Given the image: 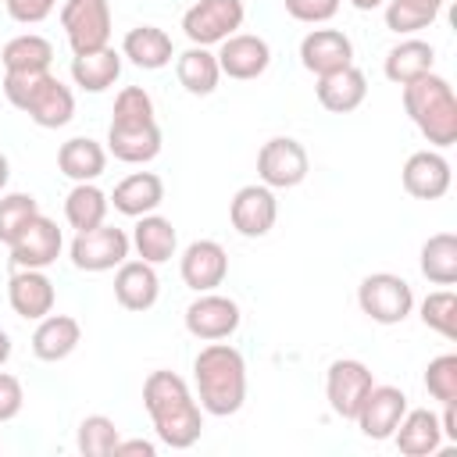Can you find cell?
I'll return each mask as SVG.
<instances>
[{
	"instance_id": "obj_1",
	"label": "cell",
	"mask_w": 457,
	"mask_h": 457,
	"mask_svg": "<svg viewBox=\"0 0 457 457\" xmlns=\"http://www.w3.org/2000/svg\"><path fill=\"white\" fill-rule=\"evenodd\" d=\"M143 403L157 425V436L168 446L182 450V446H193L200 439V432H204L200 407L193 403L186 382L175 371H168V368L150 371L143 382Z\"/></svg>"
},
{
	"instance_id": "obj_2",
	"label": "cell",
	"mask_w": 457,
	"mask_h": 457,
	"mask_svg": "<svg viewBox=\"0 0 457 457\" xmlns=\"http://www.w3.org/2000/svg\"><path fill=\"white\" fill-rule=\"evenodd\" d=\"M200 403L211 414H236L246 396V364L243 353L228 343H211L193 361Z\"/></svg>"
},
{
	"instance_id": "obj_3",
	"label": "cell",
	"mask_w": 457,
	"mask_h": 457,
	"mask_svg": "<svg viewBox=\"0 0 457 457\" xmlns=\"http://www.w3.org/2000/svg\"><path fill=\"white\" fill-rule=\"evenodd\" d=\"M403 107L428 143L450 146L457 139V96L443 75L428 71V75L407 82L403 86Z\"/></svg>"
},
{
	"instance_id": "obj_4",
	"label": "cell",
	"mask_w": 457,
	"mask_h": 457,
	"mask_svg": "<svg viewBox=\"0 0 457 457\" xmlns=\"http://www.w3.org/2000/svg\"><path fill=\"white\" fill-rule=\"evenodd\" d=\"M357 303H361V311H364L371 321L396 325V321H403V318L411 314L414 293H411V286H407L400 275L375 271V275H368V278L357 286Z\"/></svg>"
},
{
	"instance_id": "obj_5",
	"label": "cell",
	"mask_w": 457,
	"mask_h": 457,
	"mask_svg": "<svg viewBox=\"0 0 457 457\" xmlns=\"http://www.w3.org/2000/svg\"><path fill=\"white\" fill-rule=\"evenodd\" d=\"M61 25H64L75 54L100 50L111 39V7H107V0H64Z\"/></svg>"
},
{
	"instance_id": "obj_6",
	"label": "cell",
	"mask_w": 457,
	"mask_h": 457,
	"mask_svg": "<svg viewBox=\"0 0 457 457\" xmlns=\"http://www.w3.org/2000/svg\"><path fill=\"white\" fill-rule=\"evenodd\" d=\"M243 25V0H196L182 14V29L193 43L207 46L218 39H228Z\"/></svg>"
},
{
	"instance_id": "obj_7",
	"label": "cell",
	"mask_w": 457,
	"mask_h": 457,
	"mask_svg": "<svg viewBox=\"0 0 457 457\" xmlns=\"http://www.w3.org/2000/svg\"><path fill=\"white\" fill-rule=\"evenodd\" d=\"M129 257V236L114 225H96L75 236L71 243V261L82 271H107Z\"/></svg>"
},
{
	"instance_id": "obj_8",
	"label": "cell",
	"mask_w": 457,
	"mask_h": 457,
	"mask_svg": "<svg viewBox=\"0 0 457 457\" xmlns=\"http://www.w3.org/2000/svg\"><path fill=\"white\" fill-rule=\"evenodd\" d=\"M371 386H375V382H371V371H368L361 361L339 357V361L328 364L325 393H328V403H332V411H336L339 418H350V421H353Z\"/></svg>"
},
{
	"instance_id": "obj_9",
	"label": "cell",
	"mask_w": 457,
	"mask_h": 457,
	"mask_svg": "<svg viewBox=\"0 0 457 457\" xmlns=\"http://www.w3.org/2000/svg\"><path fill=\"white\" fill-rule=\"evenodd\" d=\"M257 175L264 179V186L289 189L307 175V150L289 136H275L257 154Z\"/></svg>"
},
{
	"instance_id": "obj_10",
	"label": "cell",
	"mask_w": 457,
	"mask_h": 457,
	"mask_svg": "<svg viewBox=\"0 0 457 457\" xmlns=\"http://www.w3.org/2000/svg\"><path fill=\"white\" fill-rule=\"evenodd\" d=\"M186 328L196 339H225L239 328V303L218 293H204L186 307Z\"/></svg>"
},
{
	"instance_id": "obj_11",
	"label": "cell",
	"mask_w": 457,
	"mask_h": 457,
	"mask_svg": "<svg viewBox=\"0 0 457 457\" xmlns=\"http://www.w3.org/2000/svg\"><path fill=\"white\" fill-rule=\"evenodd\" d=\"M403 414H407L403 389H396V386H371L353 421L361 425V432L368 439H386V436H393V428L400 425Z\"/></svg>"
},
{
	"instance_id": "obj_12",
	"label": "cell",
	"mask_w": 457,
	"mask_h": 457,
	"mask_svg": "<svg viewBox=\"0 0 457 457\" xmlns=\"http://www.w3.org/2000/svg\"><path fill=\"white\" fill-rule=\"evenodd\" d=\"M57 253H61V228L46 214H36L11 243V261L18 268H46L50 261H57Z\"/></svg>"
},
{
	"instance_id": "obj_13",
	"label": "cell",
	"mask_w": 457,
	"mask_h": 457,
	"mask_svg": "<svg viewBox=\"0 0 457 457\" xmlns=\"http://www.w3.org/2000/svg\"><path fill=\"white\" fill-rule=\"evenodd\" d=\"M300 61L314 75H328L336 68L353 64V43L339 29H314L300 43Z\"/></svg>"
},
{
	"instance_id": "obj_14",
	"label": "cell",
	"mask_w": 457,
	"mask_h": 457,
	"mask_svg": "<svg viewBox=\"0 0 457 457\" xmlns=\"http://www.w3.org/2000/svg\"><path fill=\"white\" fill-rule=\"evenodd\" d=\"M275 214H278V207H275V193L268 186H243L228 207V218H232L236 232H243V236H264L275 225Z\"/></svg>"
},
{
	"instance_id": "obj_15",
	"label": "cell",
	"mask_w": 457,
	"mask_h": 457,
	"mask_svg": "<svg viewBox=\"0 0 457 457\" xmlns=\"http://www.w3.org/2000/svg\"><path fill=\"white\" fill-rule=\"evenodd\" d=\"M403 189L418 200H436L450 189V164L436 150H418L403 164Z\"/></svg>"
},
{
	"instance_id": "obj_16",
	"label": "cell",
	"mask_w": 457,
	"mask_h": 457,
	"mask_svg": "<svg viewBox=\"0 0 457 457\" xmlns=\"http://www.w3.org/2000/svg\"><path fill=\"white\" fill-rule=\"evenodd\" d=\"M225 271H228V257L214 239H196V243L186 246V253H182V282L193 286L196 293H207V289L221 286Z\"/></svg>"
},
{
	"instance_id": "obj_17",
	"label": "cell",
	"mask_w": 457,
	"mask_h": 457,
	"mask_svg": "<svg viewBox=\"0 0 457 457\" xmlns=\"http://www.w3.org/2000/svg\"><path fill=\"white\" fill-rule=\"evenodd\" d=\"M271 61V50L261 36H250V32H239V36H228L221 54H218V68L228 75V79H257Z\"/></svg>"
},
{
	"instance_id": "obj_18",
	"label": "cell",
	"mask_w": 457,
	"mask_h": 457,
	"mask_svg": "<svg viewBox=\"0 0 457 457\" xmlns=\"http://www.w3.org/2000/svg\"><path fill=\"white\" fill-rule=\"evenodd\" d=\"M314 93H318V104H321L325 111L346 114V111H353V107L364 100L368 79H364L361 68L346 64V68H336V71H328V75H318Z\"/></svg>"
},
{
	"instance_id": "obj_19",
	"label": "cell",
	"mask_w": 457,
	"mask_h": 457,
	"mask_svg": "<svg viewBox=\"0 0 457 457\" xmlns=\"http://www.w3.org/2000/svg\"><path fill=\"white\" fill-rule=\"evenodd\" d=\"M11 307L21 318H46L54 311V282L39 268H21L11 275Z\"/></svg>"
},
{
	"instance_id": "obj_20",
	"label": "cell",
	"mask_w": 457,
	"mask_h": 457,
	"mask_svg": "<svg viewBox=\"0 0 457 457\" xmlns=\"http://www.w3.org/2000/svg\"><path fill=\"white\" fill-rule=\"evenodd\" d=\"M114 300L125 311H146L157 300V271L150 261H121L114 275Z\"/></svg>"
},
{
	"instance_id": "obj_21",
	"label": "cell",
	"mask_w": 457,
	"mask_h": 457,
	"mask_svg": "<svg viewBox=\"0 0 457 457\" xmlns=\"http://www.w3.org/2000/svg\"><path fill=\"white\" fill-rule=\"evenodd\" d=\"M107 146H111V154L118 161L143 164V161L157 157L161 129H157V121H146V125H111L107 129Z\"/></svg>"
},
{
	"instance_id": "obj_22",
	"label": "cell",
	"mask_w": 457,
	"mask_h": 457,
	"mask_svg": "<svg viewBox=\"0 0 457 457\" xmlns=\"http://www.w3.org/2000/svg\"><path fill=\"white\" fill-rule=\"evenodd\" d=\"M79 339H82V325L71 314H46L32 332V350L39 361H61L79 346Z\"/></svg>"
},
{
	"instance_id": "obj_23",
	"label": "cell",
	"mask_w": 457,
	"mask_h": 457,
	"mask_svg": "<svg viewBox=\"0 0 457 457\" xmlns=\"http://www.w3.org/2000/svg\"><path fill=\"white\" fill-rule=\"evenodd\" d=\"M436 64V50L425 39H403L386 54V79L396 86H407L421 75H428Z\"/></svg>"
},
{
	"instance_id": "obj_24",
	"label": "cell",
	"mask_w": 457,
	"mask_h": 457,
	"mask_svg": "<svg viewBox=\"0 0 457 457\" xmlns=\"http://www.w3.org/2000/svg\"><path fill=\"white\" fill-rule=\"evenodd\" d=\"M161 200H164V182L154 171H136V175H129L114 186V207L129 218L150 214Z\"/></svg>"
},
{
	"instance_id": "obj_25",
	"label": "cell",
	"mask_w": 457,
	"mask_h": 457,
	"mask_svg": "<svg viewBox=\"0 0 457 457\" xmlns=\"http://www.w3.org/2000/svg\"><path fill=\"white\" fill-rule=\"evenodd\" d=\"M393 432H396L400 453H407V457L436 453V450H439V439H443L439 418H436L432 411H411V414H403Z\"/></svg>"
},
{
	"instance_id": "obj_26",
	"label": "cell",
	"mask_w": 457,
	"mask_h": 457,
	"mask_svg": "<svg viewBox=\"0 0 457 457\" xmlns=\"http://www.w3.org/2000/svg\"><path fill=\"white\" fill-rule=\"evenodd\" d=\"M118 75H121V57L111 46H100V50H89V54H75V61H71L75 86H82L89 93H100V89L114 86Z\"/></svg>"
},
{
	"instance_id": "obj_27",
	"label": "cell",
	"mask_w": 457,
	"mask_h": 457,
	"mask_svg": "<svg viewBox=\"0 0 457 457\" xmlns=\"http://www.w3.org/2000/svg\"><path fill=\"white\" fill-rule=\"evenodd\" d=\"M104 164H107V154H104V146H100L96 139H89V136H75V139L61 143V150H57V168H61L68 179H75V182L96 179V175L104 171Z\"/></svg>"
},
{
	"instance_id": "obj_28",
	"label": "cell",
	"mask_w": 457,
	"mask_h": 457,
	"mask_svg": "<svg viewBox=\"0 0 457 457\" xmlns=\"http://www.w3.org/2000/svg\"><path fill=\"white\" fill-rule=\"evenodd\" d=\"M125 57H132L139 68H164L171 61V39L164 29L157 25H136L129 29L125 43H121Z\"/></svg>"
},
{
	"instance_id": "obj_29",
	"label": "cell",
	"mask_w": 457,
	"mask_h": 457,
	"mask_svg": "<svg viewBox=\"0 0 457 457\" xmlns=\"http://www.w3.org/2000/svg\"><path fill=\"white\" fill-rule=\"evenodd\" d=\"M421 275L436 286H453L457 282V236L453 232H436L421 246Z\"/></svg>"
},
{
	"instance_id": "obj_30",
	"label": "cell",
	"mask_w": 457,
	"mask_h": 457,
	"mask_svg": "<svg viewBox=\"0 0 457 457\" xmlns=\"http://www.w3.org/2000/svg\"><path fill=\"white\" fill-rule=\"evenodd\" d=\"M4 71H50V61H54V46L50 39L36 36V32H25V36H14L4 54Z\"/></svg>"
},
{
	"instance_id": "obj_31",
	"label": "cell",
	"mask_w": 457,
	"mask_h": 457,
	"mask_svg": "<svg viewBox=\"0 0 457 457\" xmlns=\"http://www.w3.org/2000/svg\"><path fill=\"white\" fill-rule=\"evenodd\" d=\"M25 114H29L36 125H43V129H61V125H68L71 114H75V96H71V89H68L64 82L50 79Z\"/></svg>"
},
{
	"instance_id": "obj_32",
	"label": "cell",
	"mask_w": 457,
	"mask_h": 457,
	"mask_svg": "<svg viewBox=\"0 0 457 457\" xmlns=\"http://www.w3.org/2000/svg\"><path fill=\"white\" fill-rule=\"evenodd\" d=\"M132 239H136L139 257L150 261V264H161V261H168L175 253V228L161 214H139V225H136Z\"/></svg>"
},
{
	"instance_id": "obj_33",
	"label": "cell",
	"mask_w": 457,
	"mask_h": 457,
	"mask_svg": "<svg viewBox=\"0 0 457 457\" xmlns=\"http://www.w3.org/2000/svg\"><path fill=\"white\" fill-rule=\"evenodd\" d=\"M175 71H179V82H182L189 93H196V96H207V93H214V86H218V75H221V68H218V57H214V54H207L204 46H193V50L179 54V64H175Z\"/></svg>"
},
{
	"instance_id": "obj_34",
	"label": "cell",
	"mask_w": 457,
	"mask_h": 457,
	"mask_svg": "<svg viewBox=\"0 0 457 457\" xmlns=\"http://www.w3.org/2000/svg\"><path fill=\"white\" fill-rule=\"evenodd\" d=\"M104 214H107V196H104L93 182H79V186L68 193V200H64V218H68L71 228H79V232L104 225Z\"/></svg>"
},
{
	"instance_id": "obj_35",
	"label": "cell",
	"mask_w": 457,
	"mask_h": 457,
	"mask_svg": "<svg viewBox=\"0 0 457 457\" xmlns=\"http://www.w3.org/2000/svg\"><path fill=\"white\" fill-rule=\"evenodd\" d=\"M36 214H39L36 196H29V193H7V196H0V243L11 246Z\"/></svg>"
},
{
	"instance_id": "obj_36",
	"label": "cell",
	"mask_w": 457,
	"mask_h": 457,
	"mask_svg": "<svg viewBox=\"0 0 457 457\" xmlns=\"http://www.w3.org/2000/svg\"><path fill=\"white\" fill-rule=\"evenodd\" d=\"M118 425L104 414H89L82 425H79V450L86 457H111L114 446H118Z\"/></svg>"
},
{
	"instance_id": "obj_37",
	"label": "cell",
	"mask_w": 457,
	"mask_h": 457,
	"mask_svg": "<svg viewBox=\"0 0 457 457\" xmlns=\"http://www.w3.org/2000/svg\"><path fill=\"white\" fill-rule=\"evenodd\" d=\"M421 321L446 339H457V296L450 289H436L421 300Z\"/></svg>"
},
{
	"instance_id": "obj_38",
	"label": "cell",
	"mask_w": 457,
	"mask_h": 457,
	"mask_svg": "<svg viewBox=\"0 0 457 457\" xmlns=\"http://www.w3.org/2000/svg\"><path fill=\"white\" fill-rule=\"evenodd\" d=\"M154 121V100L143 86H125L114 96V118L111 125H146Z\"/></svg>"
},
{
	"instance_id": "obj_39",
	"label": "cell",
	"mask_w": 457,
	"mask_h": 457,
	"mask_svg": "<svg viewBox=\"0 0 457 457\" xmlns=\"http://www.w3.org/2000/svg\"><path fill=\"white\" fill-rule=\"evenodd\" d=\"M425 389L439 403H453L457 400V353H439V357L428 361V368H425Z\"/></svg>"
},
{
	"instance_id": "obj_40",
	"label": "cell",
	"mask_w": 457,
	"mask_h": 457,
	"mask_svg": "<svg viewBox=\"0 0 457 457\" xmlns=\"http://www.w3.org/2000/svg\"><path fill=\"white\" fill-rule=\"evenodd\" d=\"M50 79H54L50 71H7V75H4V93H7V100H11L18 111H29L32 100L43 93V86H46Z\"/></svg>"
},
{
	"instance_id": "obj_41",
	"label": "cell",
	"mask_w": 457,
	"mask_h": 457,
	"mask_svg": "<svg viewBox=\"0 0 457 457\" xmlns=\"http://www.w3.org/2000/svg\"><path fill=\"white\" fill-rule=\"evenodd\" d=\"M432 21H436V14H432V11H421V7H414V4L389 0V7H386V25H389L393 32H418V29H425V25H432Z\"/></svg>"
},
{
	"instance_id": "obj_42",
	"label": "cell",
	"mask_w": 457,
	"mask_h": 457,
	"mask_svg": "<svg viewBox=\"0 0 457 457\" xmlns=\"http://www.w3.org/2000/svg\"><path fill=\"white\" fill-rule=\"evenodd\" d=\"M286 11L296 21H328L339 11V0H286Z\"/></svg>"
},
{
	"instance_id": "obj_43",
	"label": "cell",
	"mask_w": 457,
	"mask_h": 457,
	"mask_svg": "<svg viewBox=\"0 0 457 457\" xmlns=\"http://www.w3.org/2000/svg\"><path fill=\"white\" fill-rule=\"evenodd\" d=\"M21 382L14 378V375H7V371H0V421H7V418H14L18 411H21Z\"/></svg>"
},
{
	"instance_id": "obj_44",
	"label": "cell",
	"mask_w": 457,
	"mask_h": 457,
	"mask_svg": "<svg viewBox=\"0 0 457 457\" xmlns=\"http://www.w3.org/2000/svg\"><path fill=\"white\" fill-rule=\"evenodd\" d=\"M54 4L57 0H7V11H11V18L14 21H43L50 11H54Z\"/></svg>"
},
{
	"instance_id": "obj_45",
	"label": "cell",
	"mask_w": 457,
	"mask_h": 457,
	"mask_svg": "<svg viewBox=\"0 0 457 457\" xmlns=\"http://www.w3.org/2000/svg\"><path fill=\"white\" fill-rule=\"evenodd\" d=\"M157 450H154V443H146V439H129V443H121L118 439V446H114V457H154Z\"/></svg>"
},
{
	"instance_id": "obj_46",
	"label": "cell",
	"mask_w": 457,
	"mask_h": 457,
	"mask_svg": "<svg viewBox=\"0 0 457 457\" xmlns=\"http://www.w3.org/2000/svg\"><path fill=\"white\" fill-rule=\"evenodd\" d=\"M446 411H443V418H439V428H443V436L446 439H457V400L453 403H443Z\"/></svg>"
},
{
	"instance_id": "obj_47",
	"label": "cell",
	"mask_w": 457,
	"mask_h": 457,
	"mask_svg": "<svg viewBox=\"0 0 457 457\" xmlns=\"http://www.w3.org/2000/svg\"><path fill=\"white\" fill-rule=\"evenodd\" d=\"M400 4H414V7L432 11V14H439V7H443V0H400Z\"/></svg>"
},
{
	"instance_id": "obj_48",
	"label": "cell",
	"mask_w": 457,
	"mask_h": 457,
	"mask_svg": "<svg viewBox=\"0 0 457 457\" xmlns=\"http://www.w3.org/2000/svg\"><path fill=\"white\" fill-rule=\"evenodd\" d=\"M7 357H11V336H7L4 328H0V364H4Z\"/></svg>"
},
{
	"instance_id": "obj_49",
	"label": "cell",
	"mask_w": 457,
	"mask_h": 457,
	"mask_svg": "<svg viewBox=\"0 0 457 457\" xmlns=\"http://www.w3.org/2000/svg\"><path fill=\"white\" fill-rule=\"evenodd\" d=\"M350 4H353L357 11H371V7H378L382 0H350Z\"/></svg>"
},
{
	"instance_id": "obj_50",
	"label": "cell",
	"mask_w": 457,
	"mask_h": 457,
	"mask_svg": "<svg viewBox=\"0 0 457 457\" xmlns=\"http://www.w3.org/2000/svg\"><path fill=\"white\" fill-rule=\"evenodd\" d=\"M7 175H11V171H7V157H4V154H0V189H4V186H7Z\"/></svg>"
}]
</instances>
